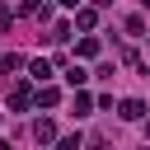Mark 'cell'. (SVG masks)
I'll use <instances>...</instances> for the list:
<instances>
[{
	"label": "cell",
	"mask_w": 150,
	"mask_h": 150,
	"mask_svg": "<svg viewBox=\"0 0 150 150\" xmlns=\"http://www.w3.org/2000/svg\"><path fill=\"white\" fill-rule=\"evenodd\" d=\"M52 136H56V127H52L47 117H42V122H33V141H42V145H47Z\"/></svg>",
	"instance_id": "obj_1"
},
{
	"label": "cell",
	"mask_w": 150,
	"mask_h": 150,
	"mask_svg": "<svg viewBox=\"0 0 150 150\" xmlns=\"http://www.w3.org/2000/svg\"><path fill=\"white\" fill-rule=\"evenodd\" d=\"M9 108H14V112H23V108H28V89H23V84L9 94Z\"/></svg>",
	"instance_id": "obj_2"
},
{
	"label": "cell",
	"mask_w": 150,
	"mask_h": 150,
	"mask_svg": "<svg viewBox=\"0 0 150 150\" xmlns=\"http://www.w3.org/2000/svg\"><path fill=\"white\" fill-rule=\"evenodd\" d=\"M141 112H145V108H141V98H127V103H122V117H127V122H136Z\"/></svg>",
	"instance_id": "obj_3"
},
{
	"label": "cell",
	"mask_w": 150,
	"mask_h": 150,
	"mask_svg": "<svg viewBox=\"0 0 150 150\" xmlns=\"http://www.w3.org/2000/svg\"><path fill=\"white\" fill-rule=\"evenodd\" d=\"M127 33H131V38H141V33H145V19H141V14H131V19H127Z\"/></svg>",
	"instance_id": "obj_4"
},
{
	"label": "cell",
	"mask_w": 150,
	"mask_h": 150,
	"mask_svg": "<svg viewBox=\"0 0 150 150\" xmlns=\"http://www.w3.org/2000/svg\"><path fill=\"white\" fill-rule=\"evenodd\" d=\"M80 56H98V38H80Z\"/></svg>",
	"instance_id": "obj_5"
},
{
	"label": "cell",
	"mask_w": 150,
	"mask_h": 150,
	"mask_svg": "<svg viewBox=\"0 0 150 150\" xmlns=\"http://www.w3.org/2000/svg\"><path fill=\"white\" fill-rule=\"evenodd\" d=\"M66 80H70V84H75V89H80V84H84V80H89V75H84V70H80V66H66Z\"/></svg>",
	"instance_id": "obj_6"
},
{
	"label": "cell",
	"mask_w": 150,
	"mask_h": 150,
	"mask_svg": "<svg viewBox=\"0 0 150 150\" xmlns=\"http://www.w3.org/2000/svg\"><path fill=\"white\" fill-rule=\"evenodd\" d=\"M56 98H61L56 89H38V103H42V108H56Z\"/></svg>",
	"instance_id": "obj_7"
},
{
	"label": "cell",
	"mask_w": 150,
	"mask_h": 150,
	"mask_svg": "<svg viewBox=\"0 0 150 150\" xmlns=\"http://www.w3.org/2000/svg\"><path fill=\"white\" fill-rule=\"evenodd\" d=\"M94 19H98L94 9H80V14H75V23H80V28H94Z\"/></svg>",
	"instance_id": "obj_8"
},
{
	"label": "cell",
	"mask_w": 150,
	"mask_h": 150,
	"mask_svg": "<svg viewBox=\"0 0 150 150\" xmlns=\"http://www.w3.org/2000/svg\"><path fill=\"white\" fill-rule=\"evenodd\" d=\"M56 150H80V131H75V136H61V145H56Z\"/></svg>",
	"instance_id": "obj_9"
},
{
	"label": "cell",
	"mask_w": 150,
	"mask_h": 150,
	"mask_svg": "<svg viewBox=\"0 0 150 150\" xmlns=\"http://www.w3.org/2000/svg\"><path fill=\"white\" fill-rule=\"evenodd\" d=\"M0 150H9V141H0Z\"/></svg>",
	"instance_id": "obj_10"
}]
</instances>
